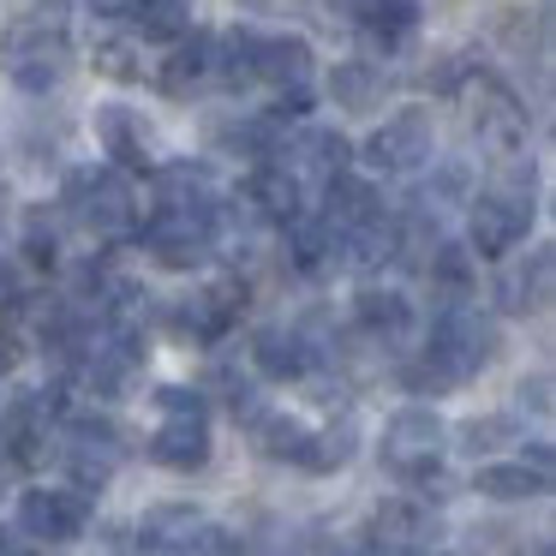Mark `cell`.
I'll return each mask as SVG.
<instances>
[{"instance_id":"obj_22","label":"cell","mask_w":556,"mask_h":556,"mask_svg":"<svg viewBox=\"0 0 556 556\" xmlns=\"http://www.w3.org/2000/svg\"><path fill=\"white\" fill-rule=\"evenodd\" d=\"M371 216H383V198H377V186L336 174V180H329V204H324V228H329V233H348V228H359V222H371Z\"/></svg>"},{"instance_id":"obj_7","label":"cell","mask_w":556,"mask_h":556,"mask_svg":"<svg viewBox=\"0 0 556 556\" xmlns=\"http://www.w3.org/2000/svg\"><path fill=\"white\" fill-rule=\"evenodd\" d=\"M431 114L425 109H401V114H389L383 126H377L371 138H365V168H377V174H413V168H425L431 162Z\"/></svg>"},{"instance_id":"obj_24","label":"cell","mask_w":556,"mask_h":556,"mask_svg":"<svg viewBox=\"0 0 556 556\" xmlns=\"http://www.w3.org/2000/svg\"><path fill=\"white\" fill-rule=\"evenodd\" d=\"M472 484H479V496H491V503H527V496L551 491V479H539L527 460H491V467H479Z\"/></svg>"},{"instance_id":"obj_26","label":"cell","mask_w":556,"mask_h":556,"mask_svg":"<svg viewBox=\"0 0 556 556\" xmlns=\"http://www.w3.org/2000/svg\"><path fill=\"white\" fill-rule=\"evenodd\" d=\"M329 97H336L341 109H353V114H371L377 102H383V73L365 66V61H341L336 73H329Z\"/></svg>"},{"instance_id":"obj_27","label":"cell","mask_w":556,"mask_h":556,"mask_svg":"<svg viewBox=\"0 0 556 556\" xmlns=\"http://www.w3.org/2000/svg\"><path fill=\"white\" fill-rule=\"evenodd\" d=\"M126 13H132L138 37L174 42L186 25H192V0H126Z\"/></svg>"},{"instance_id":"obj_8","label":"cell","mask_w":556,"mask_h":556,"mask_svg":"<svg viewBox=\"0 0 556 556\" xmlns=\"http://www.w3.org/2000/svg\"><path fill=\"white\" fill-rule=\"evenodd\" d=\"M85 520H90V496L78 491H49V484H37V491H25L18 496V532L25 539H37V544H66V539H78L85 532Z\"/></svg>"},{"instance_id":"obj_23","label":"cell","mask_w":556,"mask_h":556,"mask_svg":"<svg viewBox=\"0 0 556 556\" xmlns=\"http://www.w3.org/2000/svg\"><path fill=\"white\" fill-rule=\"evenodd\" d=\"M156 210H216V186L198 162H168L156 174Z\"/></svg>"},{"instance_id":"obj_1","label":"cell","mask_w":556,"mask_h":556,"mask_svg":"<svg viewBox=\"0 0 556 556\" xmlns=\"http://www.w3.org/2000/svg\"><path fill=\"white\" fill-rule=\"evenodd\" d=\"M491 359H496V329L484 324L472 305L455 300L431 324L425 353L407 365V389H413V395H448V389H460L479 365H491Z\"/></svg>"},{"instance_id":"obj_16","label":"cell","mask_w":556,"mask_h":556,"mask_svg":"<svg viewBox=\"0 0 556 556\" xmlns=\"http://www.w3.org/2000/svg\"><path fill=\"white\" fill-rule=\"evenodd\" d=\"M97 138L109 144L114 168H144V162H150V144H156L150 121H144L138 109H126V102H102V109H97Z\"/></svg>"},{"instance_id":"obj_38","label":"cell","mask_w":556,"mask_h":556,"mask_svg":"<svg viewBox=\"0 0 556 556\" xmlns=\"http://www.w3.org/2000/svg\"><path fill=\"white\" fill-rule=\"evenodd\" d=\"M102 13H126V0H97Z\"/></svg>"},{"instance_id":"obj_35","label":"cell","mask_w":556,"mask_h":556,"mask_svg":"<svg viewBox=\"0 0 556 556\" xmlns=\"http://www.w3.org/2000/svg\"><path fill=\"white\" fill-rule=\"evenodd\" d=\"M520 401H527L532 413H551V377H532V383H520Z\"/></svg>"},{"instance_id":"obj_17","label":"cell","mask_w":556,"mask_h":556,"mask_svg":"<svg viewBox=\"0 0 556 556\" xmlns=\"http://www.w3.org/2000/svg\"><path fill=\"white\" fill-rule=\"evenodd\" d=\"M210 73H216V42H210L204 30H180L168 61H162V90H168V97H192Z\"/></svg>"},{"instance_id":"obj_12","label":"cell","mask_w":556,"mask_h":556,"mask_svg":"<svg viewBox=\"0 0 556 556\" xmlns=\"http://www.w3.org/2000/svg\"><path fill=\"white\" fill-rule=\"evenodd\" d=\"M437 532H443L437 508L431 503H413V496H395V503H383L371 515V544H377V551L419 556V551H431V544H437Z\"/></svg>"},{"instance_id":"obj_39","label":"cell","mask_w":556,"mask_h":556,"mask_svg":"<svg viewBox=\"0 0 556 556\" xmlns=\"http://www.w3.org/2000/svg\"><path fill=\"white\" fill-rule=\"evenodd\" d=\"M532 556H551V544H532Z\"/></svg>"},{"instance_id":"obj_32","label":"cell","mask_w":556,"mask_h":556,"mask_svg":"<svg viewBox=\"0 0 556 556\" xmlns=\"http://www.w3.org/2000/svg\"><path fill=\"white\" fill-rule=\"evenodd\" d=\"M97 66L109 78H138L144 66H138V42L132 37H109V42H97Z\"/></svg>"},{"instance_id":"obj_4","label":"cell","mask_w":556,"mask_h":556,"mask_svg":"<svg viewBox=\"0 0 556 556\" xmlns=\"http://www.w3.org/2000/svg\"><path fill=\"white\" fill-rule=\"evenodd\" d=\"M472 132H479V150L496 162H520L527 156V109H520L515 90H503L496 78H479L472 85Z\"/></svg>"},{"instance_id":"obj_33","label":"cell","mask_w":556,"mask_h":556,"mask_svg":"<svg viewBox=\"0 0 556 556\" xmlns=\"http://www.w3.org/2000/svg\"><path fill=\"white\" fill-rule=\"evenodd\" d=\"M508 437H515V419H472L467 431H460V448H467V455H491Z\"/></svg>"},{"instance_id":"obj_15","label":"cell","mask_w":556,"mask_h":556,"mask_svg":"<svg viewBox=\"0 0 556 556\" xmlns=\"http://www.w3.org/2000/svg\"><path fill=\"white\" fill-rule=\"evenodd\" d=\"M252 359H257V371H264V377H276V383H293V377H312L317 353H312V336H305V329L269 324V329H257Z\"/></svg>"},{"instance_id":"obj_31","label":"cell","mask_w":556,"mask_h":556,"mask_svg":"<svg viewBox=\"0 0 556 556\" xmlns=\"http://www.w3.org/2000/svg\"><path fill=\"white\" fill-rule=\"evenodd\" d=\"M431 281L448 293V300H467L472 288V252H460V245H431Z\"/></svg>"},{"instance_id":"obj_13","label":"cell","mask_w":556,"mask_h":556,"mask_svg":"<svg viewBox=\"0 0 556 556\" xmlns=\"http://www.w3.org/2000/svg\"><path fill=\"white\" fill-rule=\"evenodd\" d=\"M150 460L168 472H198L210 460V425L204 413H162L156 437H150Z\"/></svg>"},{"instance_id":"obj_34","label":"cell","mask_w":556,"mask_h":556,"mask_svg":"<svg viewBox=\"0 0 556 556\" xmlns=\"http://www.w3.org/2000/svg\"><path fill=\"white\" fill-rule=\"evenodd\" d=\"M25 252H30V264H42V269L54 264V222H49V210H25Z\"/></svg>"},{"instance_id":"obj_41","label":"cell","mask_w":556,"mask_h":556,"mask_svg":"<svg viewBox=\"0 0 556 556\" xmlns=\"http://www.w3.org/2000/svg\"><path fill=\"white\" fill-rule=\"evenodd\" d=\"M0 556H7V532H0Z\"/></svg>"},{"instance_id":"obj_10","label":"cell","mask_w":556,"mask_h":556,"mask_svg":"<svg viewBox=\"0 0 556 556\" xmlns=\"http://www.w3.org/2000/svg\"><path fill=\"white\" fill-rule=\"evenodd\" d=\"M312 49H305L300 37H264L257 42V85H269L281 102H293V109H305L312 102Z\"/></svg>"},{"instance_id":"obj_20","label":"cell","mask_w":556,"mask_h":556,"mask_svg":"<svg viewBox=\"0 0 556 556\" xmlns=\"http://www.w3.org/2000/svg\"><path fill=\"white\" fill-rule=\"evenodd\" d=\"M353 324H359L371 341H395V336L413 329V305L401 300L395 288H359V300H353Z\"/></svg>"},{"instance_id":"obj_37","label":"cell","mask_w":556,"mask_h":556,"mask_svg":"<svg viewBox=\"0 0 556 556\" xmlns=\"http://www.w3.org/2000/svg\"><path fill=\"white\" fill-rule=\"evenodd\" d=\"M13 293H18V288H13V269H7V264H0V305H7V300H13Z\"/></svg>"},{"instance_id":"obj_5","label":"cell","mask_w":556,"mask_h":556,"mask_svg":"<svg viewBox=\"0 0 556 556\" xmlns=\"http://www.w3.org/2000/svg\"><path fill=\"white\" fill-rule=\"evenodd\" d=\"M443 460V419L431 407H401L383 425V467L395 479H431Z\"/></svg>"},{"instance_id":"obj_11","label":"cell","mask_w":556,"mask_h":556,"mask_svg":"<svg viewBox=\"0 0 556 556\" xmlns=\"http://www.w3.org/2000/svg\"><path fill=\"white\" fill-rule=\"evenodd\" d=\"M121 455H126V448H121V431H114V425H102V419L66 425V467H73L78 491L109 484L114 467H121Z\"/></svg>"},{"instance_id":"obj_25","label":"cell","mask_w":556,"mask_h":556,"mask_svg":"<svg viewBox=\"0 0 556 556\" xmlns=\"http://www.w3.org/2000/svg\"><path fill=\"white\" fill-rule=\"evenodd\" d=\"M305 437H312V425H300L293 413H264V407L252 413V443L269 460H300Z\"/></svg>"},{"instance_id":"obj_3","label":"cell","mask_w":556,"mask_h":556,"mask_svg":"<svg viewBox=\"0 0 556 556\" xmlns=\"http://www.w3.org/2000/svg\"><path fill=\"white\" fill-rule=\"evenodd\" d=\"M61 198L85 233H102V240L132 233V186H126L121 168H73Z\"/></svg>"},{"instance_id":"obj_21","label":"cell","mask_w":556,"mask_h":556,"mask_svg":"<svg viewBox=\"0 0 556 556\" xmlns=\"http://www.w3.org/2000/svg\"><path fill=\"white\" fill-rule=\"evenodd\" d=\"M353 13H359V25H365V37H371V42L401 49V42L419 30L425 7H419V0H353Z\"/></svg>"},{"instance_id":"obj_18","label":"cell","mask_w":556,"mask_h":556,"mask_svg":"<svg viewBox=\"0 0 556 556\" xmlns=\"http://www.w3.org/2000/svg\"><path fill=\"white\" fill-rule=\"evenodd\" d=\"M551 269H556L551 245H539V252H532L520 269H508V276H503V288H496V300H503V312H508V317L544 312V300H551Z\"/></svg>"},{"instance_id":"obj_29","label":"cell","mask_w":556,"mask_h":556,"mask_svg":"<svg viewBox=\"0 0 556 556\" xmlns=\"http://www.w3.org/2000/svg\"><path fill=\"white\" fill-rule=\"evenodd\" d=\"M257 30H228V37L216 42V73L228 78V85H257Z\"/></svg>"},{"instance_id":"obj_36","label":"cell","mask_w":556,"mask_h":556,"mask_svg":"<svg viewBox=\"0 0 556 556\" xmlns=\"http://www.w3.org/2000/svg\"><path fill=\"white\" fill-rule=\"evenodd\" d=\"M527 467L539 472V479H551V467H556V455H551V443H532L527 448Z\"/></svg>"},{"instance_id":"obj_28","label":"cell","mask_w":556,"mask_h":556,"mask_svg":"<svg viewBox=\"0 0 556 556\" xmlns=\"http://www.w3.org/2000/svg\"><path fill=\"white\" fill-rule=\"evenodd\" d=\"M348 455H353V425H329V431H312V437H305V448H300V460H293V467H305V472H336V467H348Z\"/></svg>"},{"instance_id":"obj_9","label":"cell","mask_w":556,"mask_h":556,"mask_svg":"<svg viewBox=\"0 0 556 556\" xmlns=\"http://www.w3.org/2000/svg\"><path fill=\"white\" fill-rule=\"evenodd\" d=\"M527 222H532V198L484 192V198H472V210H467V240H472L479 257H503V252H515V240L527 233Z\"/></svg>"},{"instance_id":"obj_19","label":"cell","mask_w":556,"mask_h":556,"mask_svg":"<svg viewBox=\"0 0 556 556\" xmlns=\"http://www.w3.org/2000/svg\"><path fill=\"white\" fill-rule=\"evenodd\" d=\"M300 174L288 168V162H269V168L252 174V186H245V198H252V210L264 222H293L300 216Z\"/></svg>"},{"instance_id":"obj_14","label":"cell","mask_w":556,"mask_h":556,"mask_svg":"<svg viewBox=\"0 0 556 556\" xmlns=\"http://www.w3.org/2000/svg\"><path fill=\"white\" fill-rule=\"evenodd\" d=\"M240 312H245V288H240V281H204V288L180 305V329H186V336H198V341H222L233 324H240Z\"/></svg>"},{"instance_id":"obj_6","label":"cell","mask_w":556,"mask_h":556,"mask_svg":"<svg viewBox=\"0 0 556 556\" xmlns=\"http://www.w3.org/2000/svg\"><path fill=\"white\" fill-rule=\"evenodd\" d=\"M210 240H216V210H156V216H150V228H144L150 257H156V264H168V269L204 264V257L216 252Z\"/></svg>"},{"instance_id":"obj_42","label":"cell","mask_w":556,"mask_h":556,"mask_svg":"<svg viewBox=\"0 0 556 556\" xmlns=\"http://www.w3.org/2000/svg\"><path fill=\"white\" fill-rule=\"evenodd\" d=\"M419 556H443V551H419Z\"/></svg>"},{"instance_id":"obj_30","label":"cell","mask_w":556,"mask_h":556,"mask_svg":"<svg viewBox=\"0 0 556 556\" xmlns=\"http://www.w3.org/2000/svg\"><path fill=\"white\" fill-rule=\"evenodd\" d=\"M198 520H204L198 508H156V515H144V527H138V532H144L150 551H174V556H180Z\"/></svg>"},{"instance_id":"obj_2","label":"cell","mask_w":556,"mask_h":556,"mask_svg":"<svg viewBox=\"0 0 556 556\" xmlns=\"http://www.w3.org/2000/svg\"><path fill=\"white\" fill-rule=\"evenodd\" d=\"M66 61H73V7L66 0H37L30 13H18L0 37V66L18 90L42 97L61 85Z\"/></svg>"},{"instance_id":"obj_40","label":"cell","mask_w":556,"mask_h":556,"mask_svg":"<svg viewBox=\"0 0 556 556\" xmlns=\"http://www.w3.org/2000/svg\"><path fill=\"white\" fill-rule=\"evenodd\" d=\"M348 556H377V551H348Z\"/></svg>"}]
</instances>
